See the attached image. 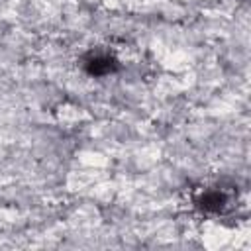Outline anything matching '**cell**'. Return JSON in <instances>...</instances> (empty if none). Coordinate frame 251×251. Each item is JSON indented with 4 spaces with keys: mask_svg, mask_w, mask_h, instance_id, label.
I'll list each match as a JSON object with an SVG mask.
<instances>
[{
    "mask_svg": "<svg viewBox=\"0 0 251 251\" xmlns=\"http://www.w3.org/2000/svg\"><path fill=\"white\" fill-rule=\"evenodd\" d=\"M190 202L198 212L206 216H224L237 204V194L233 186L214 182L194 188Z\"/></svg>",
    "mask_w": 251,
    "mask_h": 251,
    "instance_id": "cell-1",
    "label": "cell"
},
{
    "mask_svg": "<svg viewBox=\"0 0 251 251\" xmlns=\"http://www.w3.org/2000/svg\"><path fill=\"white\" fill-rule=\"evenodd\" d=\"M118 61L110 51H90L84 57V69L88 75L94 76H106L110 73H114Z\"/></svg>",
    "mask_w": 251,
    "mask_h": 251,
    "instance_id": "cell-2",
    "label": "cell"
}]
</instances>
